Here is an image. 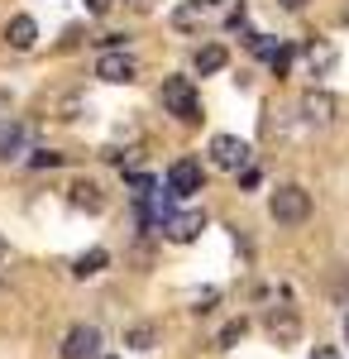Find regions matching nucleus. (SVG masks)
I'll use <instances>...</instances> for the list:
<instances>
[{"instance_id": "f257e3e1", "label": "nucleus", "mask_w": 349, "mask_h": 359, "mask_svg": "<svg viewBox=\"0 0 349 359\" xmlns=\"http://www.w3.org/2000/svg\"><path fill=\"white\" fill-rule=\"evenodd\" d=\"M268 216L278 225H301L306 216H311V192H306V187H296V182L278 187V192L268 196Z\"/></svg>"}, {"instance_id": "f03ea898", "label": "nucleus", "mask_w": 349, "mask_h": 359, "mask_svg": "<svg viewBox=\"0 0 349 359\" xmlns=\"http://www.w3.org/2000/svg\"><path fill=\"white\" fill-rule=\"evenodd\" d=\"M163 106L177 115L182 125H196L201 120V101H196V86H191V77H163Z\"/></svg>"}, {"instance_id": "7ed1b4c3", "label": "nucleus", "mask_w": 349, "mask_h": 359, "mask_svg": "<svg viewBox=\"0 0 349 359\" xmlns=\"http://www.w3.org/2000/svg\"><path fill=\"white\" fill-rule=\"evenodd\" d=\"M206 187V172H201V163L196 158H177V163L167 168V192L172 196H191Z\"/></svg>"}, {"instance_id": "20e7f679", "label": "nucleus", "mask_w": 349, "mask_h": 359, "mask_svg": "<svg viewBox=\"0 0 349 359\" xmlns=\"http://www.w3.org/2000/svg\"><path fill=\"white\" fill-rule=\"evenodd\" d=\"M211 158H215V168L240 172V168L249 163V144H244V139H235V135H215L211 139Z\"/></svg>"}, {"instance_id": "39448f33", "label": "nucleus", "mask_w": 349, "mask_h": 359, "mask_svg": "<svg viewBox=\"0 0 349 359\" xmlns=\"http://www.w3.org/2000/svg\"><path fill=\"white\" fill-rule=\"evenodd\" d=\"M101 355V331L96 326H72L62 340V359H96Z\"/></svg>"}, {"instance_id": "423d86ee", "label": "nucleus", "mask_w": 349, "mask_h": 359, "mask_svg": "<svg viewBox=\"0 0 349 359\" xmlns=\"http://www.w3.org/2000/svg\"><path fill=\"white\" fill-rule=\"evenodd\" d=\"M96 77H101V82H135L139 67H135V57H125L120 48H106L101 62H96Z\"/></svg>"}, {"instance_id": "0eeeda50", "label": "nucleus", "mask_w": 349, "mask_h": 359, "mask_svg": "<svg viewBox=\"0 0 349 359\" xmlns=\"http://www.w3.org/2000/svg\"><path fill=\"white\" fill-rule=\"evenodd\" d=\"M167 240H177V245H191L201 230H206V216L201 211H182V216H167Z\"/></svg>"}, {"instance_id": "6e6552de", "label": "nucleus", "mask_w": 349, "mask_h": 359, "mask_svg": "<svg viewBox=\"0 0 349 359\" xmlns=\"http://www.w3.org/2000/svg\"><path fill=\"white\" fill-rule=\"evenodd\" d=\"M67 201H72L77 211H91V216H96V211L106 206V196H101V187H96V182H86V177H77V182L67 187Z\"/></svg>"}, {"instance_id": "1a4fd4ad", "label": "nucleus", "mask_w": 349, "mask_h": 359, "mask_svg": "<svg viewBox=\"0 0 349 359\" xmlns=\"http://www.w3.org/2000/svg\"><path fill=\"white\" fill-rule=\"evenodd\" d=\"M5 39H10V48H20V53H29V48L39 43V25H34L29 15H15V20L5 25Z\"/></svg>"}, {"instance_id": "9d476101", "label": "nucleus", "mask_w": 349, "mask_h": 359, "mask_svg": "<svg viewBox=\"0 0 349 359\" xmlns=\"http://www.w3.org/2000/svg\"><path fill=\"white\" fill-rule=\"evenodd\" d=\"M268 331H273V340H278V345H292L301 326H296V316L287 311V306H278V311L268 316Z\"/></svg>"}, {"instance_id": "9b49d317", "label": "nucleus", "mask_w": 349, "mask_h": 359, "mask_svg": "<svg viewBox=\"0 0 349 359\" xmlns=\"http://www.w3.org/2000/svg\"><path fill=\"white\" fill-rule=\"evenodd\" d=\"M301 111H306V120H330L335 115V96L330 91H306V101H301Z\"/></svg>"}, {"instance_id": "f8f14e48", "label": "nucleus", "mask_w": 349, "mask_h": 359, "mask_svg": "<svg viewBox=\"0 0 349 359\" xmlns=\"http://www.w3.org/2000/svg\"><path fill=\"white\" fill-rule=\"evenodd\" d=\"M220 67H225V48H220V43L196 48V72H201V77H211V72H220Z\"/></svg>"}, {"instance_id": "ddd939ff", "label": "nucleus", "mask_w": 349, "mask_h": 359, "mask_svg": "<svg viewBox=\"0 0 349 359\" xmlns=\"http://www.w3.org/2000/svg\"><path fill=\"white\" fill-rule=\"evenodd\" d=\"M106 264H110V254H106V249H91V254H81L77 264H72V273H77V278H91V273H101Z\"/></svg>"}, {"instance_id": "4468645a", "label": "nucleus", "mask_w": 349, "mask_h": 359, "mask_svg": "<svg viewBox=\"0 0 349 359\" xmlns=\"http://www.w3.org/2000/svg\"><path fill=\"white\" fill-rule=\"evenodd\" d=\"M25 149V130L20 125H0V158H15Z\"/></svg>"}, {"instance_id": "2eb2a0df", "label": "nucleus", "mask_w": 349, "mask_h": 359, "mask_svg": "<svg viewBox=\"0 0 349 359\" xmlns=\"http://www.w3.org/2000/svg\"><path fill=\"white\" fill-rule=\"evenodd\" d=\"M125 345L130 350H153V326H130L125 331Z\"/></svg>"}, {"instance_id": "dca6fc26", "label": "nucleus", "mask_w": 349, "mask_h": 359, "mask_svg": "<svg viewBox=\"0 0 349 359\" xmlns=\"http://www.w3.org/2000/svg\"><path fill=\"white\" fill-rule=\"evenodd\" d=\"M244 331H249V321H244V316H240V321H230V326L220 331V350H230V345H240V340H244Z\"/></svg>"}, {"instance_id": "f3484780", "label": "nucleus", "mask_w": 349, "mask_h": 359, "mask_svg": "<svg viewBox=\"0 0 349 359\" xmlns=\"http://www.w3.org/2000/svg\"><path fill=\"white\" fill-rule=\"evenodd\" d=\"M29 163H34V168H57V163H62V154H53V149H39Z\"/></svg>"}, {"instance_id": "a211bd4d", "label": "nucleus", "mask_w": 349, "mask_h": 359, "mask_svg": "<svg viewBox=\"0 0 349 359\" xmlns=\"http://www.w3.org/2000/svg\"><path fill=\"white\" fill-rule=\"evenodd\" d=\"M330 62H335V53H330V48H311V67H316V72H325Z\"/></svg>"}, {"instance_id": "6ab92c4d", "label": "nucleus", "mask_w": 349, "mask_h": 359, "mask_svg": "<svg viewBox=\"0 0 349 359\" xmlns=\"http://www.w3.org/2000/svg\"><path fill=\"white\" fill-rule=\"evenodd\" d=\"M130 187H135L139 196H153V177H144V172H135V177H130Z\"/></svg>"}, {"instance_id": "aec40b11", "label": "nucleus", "mask_w": 349, "mask_h": 359, "mask_svg": "<svg viewBox=\"0 0 349 359\" xmlns=\"http://www.w3.org/2000/svg\"><path fill=\"white\" fill-rule=\"evenodd\" d=\"M86 10H91V15H110V10H115V0H86Z\"/></svg>"}, {"instance_id": "412c9836", "label": "nucleus", "mask_w": 349, "mask_h": 359, "mask_svg": "<svg viewBox=\"0 0 349 359\" xmlns=\"http://www.w3.org/2000/svg\"><path fill=\"white\" fill-rule=\"evenodd\" d=\"M278 5H282V10H292V15H296V10H306V0H278Z\"/></svg>"}, {"instance_id": "4be33fe9", "label": "nucleus", "mask_w": 349, "mask_h": 359, "mask_svg": "<svg viewBox=\"0 0 349 359\" xmlns=\"http://www.w3.org/2000/svg\"><path fill=\"white\" fill-rule=\"evenodd\" d=\"M311 359H340V355H335L330 345H321V350H316V355H311Z\"/></svg>"}, {"instance_id": "5701e85b", "label": "nucleus", "mask_w": 349, "mask_h": 359, "mask_svg": "<svg viewBox=\"0 0 349 359\" xmlns=\"http://www.w3.org/2000/svg\"><path fill=\"white\" fill-rule=\"evenodd\" d=\"M5 254H10V249H5V240H0V259H5Z\"/></svg>"}, {"instance_id": "b1692460", "label": "nucleus", "mask_w": 349, "mask_h": 359, "mask_svg": "<svg viewBox=\"0 0 349 359\" xmlns=\"http://www.w3.org/2000/svg\"><path fill=\"white\" fill-rule=\"evenodd\" d=\"M211 5H225V0H211Z\"/></svg>"}, {"instance_id": "393cba45", "label": "nucleus", "mask_w": 349, "mask_h": 359, "mask_svg": "<svg viewBox=\"0 0 349 359\" xmlns=\"http://www.w3.org/2000/svg\"><path fill=\"white\" fill-rule=\"evenodd\" d=\"M139 5H149V0H139Z\"/></svg>"}, {"instance_id": "a878e982", "label": "nucleus", "mask_w": 349, "mask_h": 359, "mask_svg": "<svg viewBox=\"0 0 349 359\" xmlns=\"http://www.w3.org/2000/svg\"><path fill=\"white\" fill-rule=\"evenodd\" d=\"M345 20H349V10H345Z\"/></svg>"}, {"instance_id": "bb28decb", "label": "nucleus", "mask_w": 349, "mask_h": 359, "mask_svg": "<svg viewBox=\"0 0 349 359\" xmlns=\"http://www.w3.org/2000/svg\"><path fill=\"white\" fill-rule=\"evenodd\" d=\"M345 331H349V321H345Z\"/></svg>"}]
</instances>
